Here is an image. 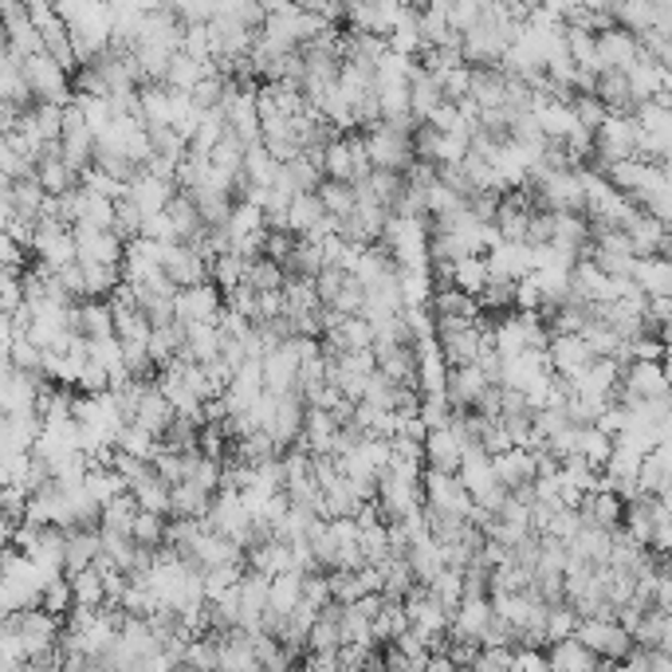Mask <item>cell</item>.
I'll list each match as a JSON object with an SVG mask.
<instances>
[{"label":"cell","mask_w":672,"mask_h":672,"mask_svg":"<svg viewBox=\"0 0 672 672\" xmlns=\"http://www.w3.org/2000/svg\"><path fill=\"white\" fill-rule=\"evenodd\" d=\"M487 621H492V598L480 594V598H460V606L453 610L448 618V642H477L480 645V633L487 630Z\"/></svg>","instance_id":"obj_9"},{"label":"cell","mask_w":672,"mask_h":672,"mask_svg":"<svg viewBox=\"0 0 672 672\" xmlns=\"http://www.w3.org/2000/svg\"><path fill=\"white\" fill-rule=\"evenodd\" d=\"M220 300H225V307L240 310V315H244L249 322H252V315H256V288H249L244 280H240L237 288H228Z\"/></svg>","instance_id":"obj_58"},{"label":"cell","mask_w":672,"mask_h":672,"mask_svg":"<svg viewBox=\"0 0 672 672\" xmlns=\"http://www.w3.org/2000/svg\"><path fill=\"white\" fill-rule=\"evenodd\" d=\"M24 252L16 240H12V232L4 225H0V268H9V271H21L24 268Z\"/></svg>","instance_id":"obj_61"},{"label":"cell","mask_w":672,"mask_h":672,"mask_svg":"<svg viewBox=\"0 0 672 672\" xmlns=\"http://www.w3.org/2000/svg\"><path fill=\"white\" fill-rule=\"evenodd\" d=\"M424 448V468H436V472H456L460 465V453H465V436L456 433L453 424L445 429H429L421 441Z\"/></svg>","instance_id":"obj_14"},{"label":"cell","mask_w":672,"mask_h":672,"mask_svg":"<svg viewBox=\"0 0 672 672\" xmlns=\"http://www.w3.org/2000/svg\"><path fill=\"white\" fill-rule=\"evenodd\" d=\"M154 445H157V436L150 433V429H142L138 421H123V429L114 433V448H118V453L142 456V460H150Z\"/></svg>","instance_id":"obj_46"},{"label":"cell","mask_w":672,"mask_h":672,"mask_svg":"<svg viewBox=\"0 0 672 672\" xmlns=\"http://www.w3.org/2000/svg\"><path fill=\"white\" fill-rule=\"evenodd\" d=\"M487 378L477 363H465V366H448V382H445V402L453 409H468V405H477V397L487 390Z\"/></svg>","instance_id":"obj_17"},{"label":"cell","mask_w":672,"mask_h":672,"mask_svg":"<svg viewBox=\"0 0 672 672\" xmlns=\"http://www.w3.org/2000/svg\"><path fill=\"white\" fill-rule=\"evenodd\" d=\"M79 334L84 339H106L114 334V310L106 300H79Z\"/></svg>","instance_id":"obj_33"},{"label":"cell","mask_w":672,"mask_h":672,"mask_svg":"<svg viewBox=\"0 0 672 672\" xmlns=\"http://www.w3.org/2000/svg\"><path fill=\"white\" fill-rule=\"evenodd\" d=\"M303 397H300V390H288V393H280L276 397V417H271V424H268V433H271V441H276V448H291V445H300V433H303Z\"/></svg>","instance_id":"obj_11"},{"label":"cell","mask_w":672,"mask_h":672,"mask_svg":"<svg viewBox=\"0 0 672 672\" xmlns=\"http://www.w3.org/2000/svg\"><path fill=\"white\" fill-rule=\"evenodd\" d=\"M409 625V618H405V610H402V601H390L385 598V606L378 613L370 618V637H373V645H390L397 633Z\"/></svg>","instance_id":"obj_42"},{"label":"cell","mask_w":672,"mask_h":672,"mask_svg":"<svg viewBox=\"0 0 672 672\" xmlns=\"http://www.w3.org/2000/svg\"><path fill=\"white\" fill-rule=\"evenodd\" d=\"M276 157L264 150V142H249L244 145V162H240V174L249 177L252 189H271V181H276Z\"/></svg>","instance_id":"obj_30"},{"label":"cell","mask_w":672,"mask_h":672,"mask_svg":"<svg viewBox=\"0 0 672 672\" xmlns=\"http://www.w3.org/2000/svg\"><path fill=\"white\" fill-rule=\"evenodd\" d=\"M456 480L465 484V492L472 499H480L484 492H492V487L499 484L496 472H492V456H487L480 445H465V453H460V465H456Z\"/></svg>","instance_id":"obj_15"},{"label":"cell","mask_w":672,"mask_h":672,"mask_svg":"<svg viewBox=\"0 0 672 672\" xmlns=\"http://www.w3.org/2000/svg\"><path fill=\"white\" fill-rule=\"evenodd\" d=\"M547 669H559V672H598L601 669V657L594 649L570 633V637H559V642H550L547 649Z\"/></svg>","instance_id":"obj_16"},{"label":"cell","mask_w":672,"mask_h":672,"mask_svg":"<svg viewBox=\"0 0 672 672\" xmlns=\"http://www.w3.org/2000/svg\"><path fill=\"white\" fill-rule=\"evenodd\" d=\"M468 75H472V67H468V63H456V67L436 72L433 79H436V87H441V94L456 103V99H465L468 94Z\"/></svg>","instance_id":"obj_55"},{"label":"cell","mask_w":672,"mask_h":672,"mask_svg":"<svg viewBox=\"0 0 672 672\" xmlns=\"http://www.w3.org/2000/svg\"><path fill=\"white\" fill-rule=\"evenodd\" d=\"M217 72V63L213 60H193V55L186 52H174L166 63V75H162V84L174 87V91H193V84L201 79V75Z\"/></svg>","instance_id":"obj_25"},{"label":"cell","mask_w":672,"mask_h":672,"mask_svg":"<svg viewBox=\"0 0 672 672\" xmlns=\"http://www.w3.org/2000/svg\"><path fill=\"white\" fill-rule=\"evenodd\" d=\"M358 550H363L366 562H382L385 555H390V535H385L382 519H378V523H366V528H358Z\"/></svg>","instance_id":"obj_52"},{"label":"cell","mask_w":672,"mask_h":672,"mask_svg":"<svg viewBox=\"0 0 672 672\" xmlns=\"http://www.w3.org/2000/svg\"><path fill=\"white\" fill-rule=\"evenodd\" d=\"M594 52H598V67H630L633 60H637V36L625 28H618V24H610V28L594 31Z\"/></svg>","instance_id":"obj_12"},{"label":"cell","mask_w":672,"mask_h":672,"mask_svg":"<svg viewBox=\"0 0 672 672\" xmlns=\"http://www.w3.org/2000/svg\"><path fill=\"white\" fill-rule=\"evenodd\" d=\"M594 363V351L586 346L582 334H550L547 342V366L562 378H574Z\"/></svg>","instance_id":"obj_10"},{"label":"cell","mask_w":672,"mask_h":672,"mask_svg":"<svg viewBox=\"0 0 672 672\" xmlns=\"http://www.w3.org/2000/svg\"><path fill=\"white\" fill-rule=\"evenodd\" d=\"M511 295H516V280H487L477 291V303L487 315H504V310H511Z\"/></svg>","instance_id":"obj_49"},{"label":"cell","mask_w":672,"mask_h":672,"mask_svg":"<svg viewBox=\"0 0 672 672\" xmlns=\"http://www.w3.org/2000/svg\"><path fill=\"white\" fill-rule=\"evenodd\" d=\"M429 310H433V319L436 315H460V319H477V295H468V291L460 288H436L433 295H429Z\"/></svg>","instance_id":"obj_34"},{"label":"cell","mask_w":672,"mask_h":672,"mask_svg":"<svg viewBox=\"0 0 672 672\" xmlns=\"http://www.w3.org/2000/svg\"><path fill=\"white\" fill-rule=\"evenodd\" d=\"M339 633L342 642H354V645H373L370 637V618L366 613L354 610V601H342V613H339Z\"/></svg>","instance_id":"obj_50"},{"label":"cell","mask_w":672,"mask_h":672,"mask_svg":"<svg viewBox=\"0 0 672 672\" xmlns=\"http://www.w3.org/2000/svg\"><path fill=\"white\" fill-rule=\"evenodd\" d=\"M594 94H598L606 111L610 114H633V91H630V79L621 67H598L594 72Z\"/></svg>","instance_id":"obj_20"},{"label":"cell","mask_w":672,"mask_h":672,"mask_svg":"<svg viewBox=\"0 0 672 672\" xmlns=\"http://www.w3.org/2000/svg\"><path fill=\"white\" fill-rule=\"evenodd\" d=\"M574 625H579V613H574V606H570V601H555V606H547V621H543L547 645L559 642V637H570V633H574Z\"/></svg>","instance_id":"obj_51"},{"label":"cell","mask_w":672,"mask_h":672,"mask_svg":"<svg viewBox=\"0 0 672 672\" xmlns=\"http://www.w3.org/2000/svg\"><path fill=\"white\" fill-rule=\"evenodd\" d=\"M322 217H327V208H322V201L315 193H295L288 201V232H295V237H303Z\"/></svg>","instance_id":"obj_36"},{"label":"cell","mask_w":672,"mask_h":672,"mask_svg":"<svg viewBox=\"0 0 672 672\" xmlns=\"http://www.w3.org/2000/svg\"><path fill=\"white\" fill-rule=\"evenodd\" d=\"M240 162H244V142H240V138L225 126V135L217 138L213 150H208V166L217 169V174H225V177H237Z\"/></svg>","instance_id":"obj_39"},{"label":"cell","mask_w":672,"mask_h":672,"mask_svg":"<svg viewBox=\"0 0 672 672\" xmlns=\"http://www.w3.org/2000/svg\"><path fill=\"white\" fill-rule=\"evenodd\" d=\"M244 283L256 291H276V288H283V268L276 264V259L256 256L244 264Z\"/></svg>","instance_id":"obj_47"},{"label":"cell","mask_w":672,"mask_h":672,"mask_svg":"<svg viewBox=\"0 0 672 672\" xmlns=\"http://www.w3.org/2000/svg\"><path fill=\"white\" fill-rule=\"evenodd\" d=\"M378 567V574H382V594L390 601H402L405 594H409V586H414V570H409V562H405V555H385L382 562H373Z\"/></svg>","instance_id":"obj_31"},{"label":"cell","mask_w":672,"mask_h":672,"mask_svg":"<svg viewBox=\"0 0 672 672\" xmlns=\"http://www.w3.org/2000/svg\"><path fill=\"white\" fill-rule=\"evenodd\" d=\"M244 264L249 259H240L237 252H220V256H208V283L225 295L228 288H237L244 280Z\"/></svg>","instance_id":"obj_44"},{"label":"cell","mask_w":672,"mask_h":672,"mask_svg":"<svg viewBox=\"0 0 672 672\" xmlns=\"http://www.w3.org/2000/svg\"><path fill=\"white\" fill-rule=\"evenodd\" d=\"M130 421H138L142 429H150L154 436L166 433V424L174 421V405L166 402V393L157 390V382H150L142 390V397H138V409H135V417H130Z\"/></svg>","instance_id":"obj_22"},{"label":"cell","mask_w":672,"mask_h":672,"mask_svg":"<svg viewBox=\"0 0 672 672\" xmlns=\"http://www.w3.org/2000/svg\"><path fill=\"white\" fill-rule=\"evenodd\" d=\"M228 228H232V240L237 237H249V232H259V228H268L264 225V208L256 205V201H237L232 205V213H228Z\"/></svg>","instance_id":"obj_48"},{"label":"cell","mask_w":672,"mask_h":672,"mask_svg":"<svg viewBox=\"0 0 672 672\" xmlns=\"http://www.w3.org/2000/svg\"><path fill=\"white\" fill-rule=\"evenodd\" d=\"M397 288H402L405 307H429V295H433L429 264L424 268H397Z\"/></svg>","instance_id":"obj_38"},{"label":"cell","mask_w":672,"mask_h":672,"mask_svg":"<svg viewBox=\"0 0 672 672\" xmlns=\"http://www.w3.org/2000/svg\"><path fill=\"white\" fill-rule=\"evenodd\" d=\"M421 504L433 511H448V516H468L472 496L465 484L456 480V472H436V468H421Z\"/></svg>","instance_id":"obj_4"},{"label":"cell","mask_w":672,"mask_h":672,"mask_svg":"<svg viewBox=\"0 0 672 672\" xmlns=\"http://www.w3.org/2000/svg\"><path fill=\"white\" fill-rule=\"evenodd\" d=\"M24 84L36 103H67L72 99V72L48 52H31L21 60Z\"/></svg>","instance_id":"obj_1"},{"label":"cell","mask_w":672,"mask_h":672,"mask_svg":"<svg viewBox=\"0 0 672 672\" xmlns=\"http://www.w3.org/2000/svg\"><path fill=\"white\" fill-rule=\"evenodd\" d=\"M574 637H579L586 649H594L601 657V669H610V664H621V657L630 652L633 637L630 630H621L618 621H606V618H579L574 625Z\"/></svg>","instance_id":"obj_3"},{"label":"cell","mask_w":672,"mask_h":672,"mask_svg":"<svg viewBox=\"0 0 672 672\" xmlns=\"http://www.w3.org/2000/svg\"><path fill=\"white\" fill-rule=\"evenodd\" d=\"M543 307V288L535 283V276H519L516 280V295H511V310H538Z\"/></svg>","instance_id":"obj_57"},{"label":"cell","mask_w":672,"mask_h":672,"mask_svg":"<svg viewBox=\"0 0 672 672\" xmlns=\"http://www.w3.org/2000/svg\"><path fill=\"white\" fill-rule=\"evenodd\" d=\"M633 283L645 291V295H672V264L669 256H637L633 264Z\"/></svg>","instance_id":"obj_23"},{"label":"cell","mask_w":672,"mask_h":672,"mask_svg":"<svg viewBox=\"0 0 672 672\" xmlns=\"http://www.w3.org/2000/svg\"><path fill=\"white\" fill-rule=\"evenodd\" d=\"M174 193H177L174 181H162V177L145 174V169L135 177V181H130V186H126V196L135 201L142 217H150V213H162V208L169 205V196H174Z\"/></svg>","instance_id":"obj_21"},{"label":"cell","mask_w":672,"mask_h":672,"mask_svg":"<svg viewBox=\"0 0 672 672\" xmlns=\"http://www.w3.org/2000/svg\"><path fill=\"white\" fill-rule=\"evenodd\" d=\"M633 142H637V123L633 114H606V123L594 130V157L601 166L621 162V157H633ZM606 174V169H601Z\"/></svg>","instance_id":"obj_5"},{"label":"cell","mask_w":672,"mask_h":672,"mask_svg":"<svg viewBox=\"0 0 672 672\" xmlns=\"http://www.w3.org/2000/svg\"><path fill=\"white\" fill-rule=\"evenodd\" d=\"M570 111H574V118H579V126H586V130H598L601 123H606V103H601L598 94H574L570 99Z\"/></svg>","instance_id":"obj_53"},{"label":"cell","mask_w":672,"mask_h":672,"mask_svg":"<svg viewBox=\"0 0 672 672\" xmlns=\"http://www.w3.org/2000/svg\"><path fill=\"white\" fill-rule=\"evenodd\" d=\"M186 351L193 354L196 363H208V358H217V351H220L217 319H213V322H186Z\"/></svg>","instance_id":"obj_40"},{"label":"cell","mask_w":672,"mask_h":672,"mask_svg":"<svg viewBox=\"0 0 672 672\" xmlns=\"http://www.w3.org/2000/svg\"><path fill=\"white\" fill-rule=\"evenodd\" d=\"M291 249H295V232H288V228H268V232H264V252H259V256L276 259V264L283 268Z\"/></svg>","instance_id":"obj_56"},{"label":"cell","mask_w":672,"mask_h":672,"mask_svg":"<svg viewBox=\"0 0 672 672\" xmlns=\"http://www.w3.org/2000/svg\"><path fill=\"white\" fill-rule=\"evenodd\" d=\"M487 283V259L484 252H468V256L453 259V288L477 295L480 288Z\"/></svg>","instance_id":"obj_37"},{"label":"cell","mask_w":672,"mask_h":672,"mask_svg":"<svg viewBox=\"0 0 672 672\" xmlns=\"http://www.w3.org/2000/svg\"><path fill=\"white\" fill-rule=\"evenodd\" d=\"M610 448H613V436L601 433L598 424H579V456L586 460L594 472H601L606 468V460H610Z\"/></svg>","instance_id":"obj_35"},{"label":"cell","mask_w":672,"mask_h":672,"mask_svg":"<svg viewBox=\"0 0 672 672\" xmlns=\"http://www.w3.org/2000/svg\"><path fill=\"white\" fill-rule=\"evenodd\" d=\"M166 519L169 516H157V511H142L138 507L135 519H130V538H135L138 547H162L166 543Z\"/></svg>","instance_id":"obj_45"},{"label":"cell","mask_w":672,"mask_h":672,"mask_svg":"<svg viewBox=\"0 0 672 672\" xmlns=\"http://www.w3.org/2000/svg\"><path fill=\"white\" fill-rule=\"evenodd\" d=\"M276 315H283V291H256V315H252V322L256 319H276Z\"/></svg>","instance_id":"obj_62"},{"label":"cell","mask_w":672,"mask_h":672,"mask_svg":"<svg viewBox=\"0 0 672 672\" xmlns=\"http://www.w3.org/2000/svg\"><path fill=\"white\" fill-rule=\"evenodd\" d=\"M621 385L637 397H657V393H669V373L661 358H630L621 366Z\"/></svg>","instance_id":"obj_13"},{"label":"cell","mask_w":672,"mask_h":672,"mask_svg":"<svg viewBox=\"0 0 672 672\" xmlns=\"http://www.w3.org/2000/svg\"><path fill=\"white\" fill-rule=\"evenodd\" d=\"M621 507H625V499H621L613 487H594V492L582 496L579 516H582V523H589V528L613 531L621 523Z\"/></svg>","instance_id":"obj_18"},{"label":"cell","mask_w":672,"mask_h":672,"mask_svg":"<svg viewBox=\"0 0 672 672\" xmlns=\"http://www.w3.org/2000/svg\"><path fill=\"white\" fill-rule=\"evenodd\" d=\"M220 307H225V300L208 280L193 283V288H177L174 295V319L181 322H213Z\"/></svg>","instance_id":"obj_8"},{"label":"cell","mask_w":672,"mask_h":672,"mask_svg":"<svg viewBox=\"0 0 672 672\" xmlns=\"http://www.w3.org/2000/svg\"><path fill=\"white\" fill-rule=\"evenodd\" d=\"M300 598H303V574L300 570H280V574H271L268 579V610L291 613Z\"/></svg>","instance_id":"obj_32"},{"label":"cell","mask_w":672,"mask_h":672,"mask_svg":"<svg viewBox=\"0 0 672 672\" xmlns=\"http://www.w3.org/2000/svg\"><path fill=\"white\" fill-rule=\"evenodd\" d=\"M429 126H436V130H456V126H465V118H460V106L453 103V99H441V103L429 111V118H424ZM468 130V126H465Z\"/></svg>","instance_id":"obj_59"},{"label":"cell","mask_w":672,"mask_h":672,"mask_svg":"<svg viewBox=\"0 0 672 672\" xmlns=\"http://www.w3.org/2000/svg\"><path fill=\"white\" fill-rule=\"evenodd\" d=\"M169 225H174V240H186L193 237L196 228H201V217H196V205H193V196L186 193V189H177L174 196H169Z\"/></svg>","instance_id":"obj_43"},{"label":"cell","mask_w":672,"mask_h":672,"mask_svg":"<svg viewBox=\"0 0 672 672\" xmlns=\"http://www.w3.org/2000/svg\"><path fill=\"white\" fill-rule=\"evenodd\" d=\"M67 582H72V601L75 606H87V610H99V606H106V586H103V570L94 567H84V570H72L67 574Z\"/></svg>","instance_id":"obj_28"},{"label":"cell","mask_w":672,"mask_h":672,"mask_svg":"<svg viewBox=\"0 0 672 672\" xmlns=\"http://www.w3.org/2000/svg\"><path fill=\"white\" fill-rule=\"evenodd\" d=\"M334 429H339V421L331 417V409H315V405H307V409H303L300 445L307 448V453H331Z\"/></svg>","instance_id":"obj_24"},{"label":"cell","mask_w":672,"mask_h":672,"mask_svg":"<svg viewBox=\"0 0 672 672\" xmlns=\"http://www.w3.org/2000/svg\"><path fill=\"white\" fill-rule=\"evenodd\" d=\"M157 264H162V271L174 280V288H193V283L208 280V259L189 249V244H181V240H166Z\"/></svg>","instance_id":"obj_7"},{"label":"cell","mask_w":672,"mask_h":672,"mask_svg":"<svg viewBox=\"0 0 672 672\" xmlns=\"http://www.w3.org/2000/svg\"><path fill=\"white\" fill-rule=\"evenodd\" d=\"M315 196L322 201V208L331 213V217H346L354 208V201H358V193H354L351 181H339V177H322L319 189H315Z\"/></svg>","instance_id":"obj_41"},{"label":"cell","mask_w":672,"mask_h":672,"mask_svg":"<svg viewBox=\"0 0 672 672\" xmlns=\"http://www.w3.org/2000/svg\"><path fill=\"white\" fill-rule=\"evenodd\" d=\"M363 303H366V288L346 271V280H342V288L334 291V300L327 307L342 310V315H363Z\"/></svg>","instance_id":"obj_54"},{"label":"cell","mask_w":672,"mask_h":672,"mask_svg":"<svg viewBox=\"0 0 672 672\" xmlns=\"http://www.w3.org/2000/svg\"><path fill=\"white\" fill-rule=\"evenodd\" d=\"M303 601H310L319 610L322 601H331V586H327V570H310L303 574Z\"/></svg>","instance_id":"obj_60"},{"label":"cell","mask_w":672,"mask_h":672,"mask_svg":"<svg viewBox=\"0 0 672 672\" xmlns=\"http://www.w3.org/2000/svg\"><path fill=\"white\" fill-rule=\"evenodd\" d=\"M319 181H322V169L300 154V157H291V162H280V166H276V181H271V189H280L283 196H295V193H315Z\"/></svg>","instance_id":"obj_19"},{"label":"cell","mask_w":672,"mask_h":672,"mask_svg":"<svg viewBox=\"0 0 672 672\" xmlns=\"http://www.w3.org/2000/svg\"><path fill=\"white\" fill-rule=\"evenodd\" d=\"M208 504H213V492L196 487L193 480H177V484H169V516L205 519Z\"/></svg>","instance_id":"obj_26"},{"label":"cell","mask_w":672,"mask_h":672,"mask_svg":"<svg viewBox=\"0 0 672 672\" xmlns=\"http://www.w3.org/2000/svg\"><path fill=\"white\" fill-rule=\"evenodd\" d=\"M363 142H366V154H370L373 169H393V174H402V169L414 162V142H409V135L385 126L382 118L373 126H366Z\"/></svg>","instance_id":"obj_2"},{"label":"cell","mask_w":672,"mask_h":672,"mask_svg":"<svg viewBox=\"0 0 672 672\" xmlns=\"http://www.w3.org/2000/svg\"><path fill=\"white\" fill-rule=\"evenodd\" d=\"M189 196H193L196 205V217H201V225H225L228 213H232V196L225 193V189L217 186H196V189H186Z\"/></svg>","instance_id":"obj_29"},{"label":"cell","mask_w":672,"mask_h":672,"mask_svg":"<svg viewBox=\"0 0 672 672\" xmlns=\"http://www.w3.org/2000/svg\"><path fill=\"white\" fill-rule=\"evenodd\" d=\"M441 99H445V94H441L436 79L424 72L421 63H417L414 72H409V114H414L417 123H424V118H429V111H433Z\"/></svg>","instance_id":"obj_27"},{"label":"cell","mask_w":672,"mask_h":672,"mask_svg":"<svg viewBox=\"0 0 672 672\" xmlns=\"http://www.w3.org/2000/svg\"><path fill=\"white\" fill-rule=\"evenodd\" d=\"M448 657H453V669H472V661H477L480 645L477 642H448Z\"/></svg>","instance_id":"obj_63"},{"label":"cell","mask_w":672,"mask_h":672,"mask_svg":"<svg viewBox=\"0 0 672 672\" xmlns=\"http://www.w3.org/2000/svg\"><path fill=\"white\" fill-rule=\"evenodd\" d=\"M621 232L630 237L633 256H669V249H672L669 225H664V220H657V217H649V213H645V208H637V205H633V213L625 217Z\"/></svg>","instance_id":"obj_6"}]
</instances>
